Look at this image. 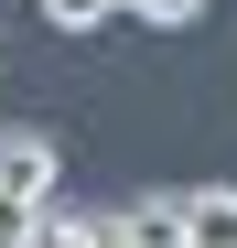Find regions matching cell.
Returning a JSON list of instances; mask_svg holds the SVG:
<instances>
[{"label": "cell", "instance_id": "cell-1", "mask_svg": "<svg viewBox=\"0 0 237 248\" xmlns=\"http://www.w3.org/2000/svg\"><path fill=\"white\" fill-rule=\"evenodd\" d=\"M54 173H65V151L44 130H0V184L11 194H54Z\"/></svg>", "mask_w": 237, "mask_h": 248}, {"label": "cell", "instance_id": "cell-2", "mask_svg": "<svg viewBox=\"0 0 237 248\" xmlns=\"http://www.w3.org/2000/svg\"><path fill=\"white\" fill-rule=\"evenodd\" d=\"M118 237L130 248H183V194H130L118 205Z\"/></svg>", "mask_w": 237, "mask_h": 248}, {"label": "cell", "instance_id": "cell-3", "mask_svg": "<svg viewBox=\"0 0 237 248\" xmlns=\"http://www.w3.org/2000/svg\"><path fill=\"white\" fill-rule=\"evenodd\" d=\"M183 248H237V184L183 194Z\"/></svg>", "mask_w": 237, "mask_h": 248}, {"label": "cell", "instance_id": "cell-4", "mask_svg": "<svg viewBox=\"0 0 237 248\" xmlns=\"http://www.w3.org/2000/svg\"><path fill=\"white\" fill-rule=\"evenodd\" d=\"M54 32H108V22H130V0H32Z\"/></svg>", "mask_w": 237, "mask_h": 248}, {"label": "cell", "instance_id": "cell-5", "mask_svg": "<svg viewBox=\"0 0 237 248\" xmlns=\"http://www.w3.org/2000/svg\"><path fill=\"white\" fill-rule=\"evenodd\" d=\"M130 22H151V32H183V22H205V0H130Z\"/></svg>", "mask_w": 237, "mask_h": 248}]
</instances>
